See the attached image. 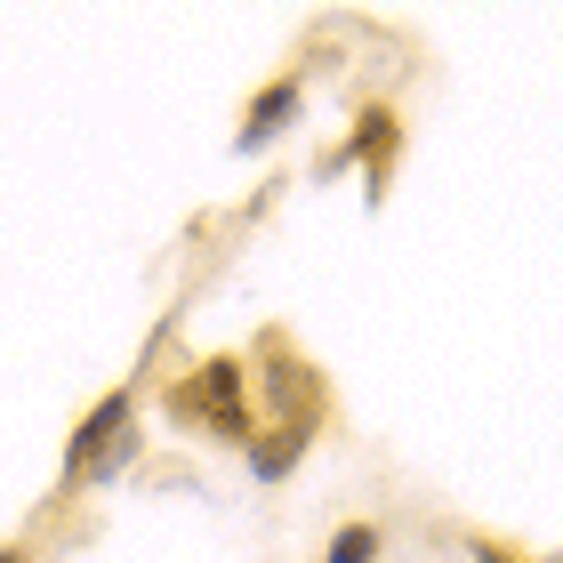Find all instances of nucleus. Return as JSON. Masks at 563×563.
I'll return each mask as SVG.
<instances>
[{
    "label": "nucleus",
    "instance_id": "7ed1b4c3",
    "mask_svg": "<svg viewBox=\"0 0 563 563\" xmlns=\"http://www.w3.org/2000/svg\"><path fill=\"white\" fill-rule=\"evenodd\" d=\"M402 153H411V121H402V106H395V97H363V106H354V121H346V137L322 153V177L363 169V177H371L363 201L378 210V201H387V186H395V169H402Z\"/></svg>",
    "mask_w": 563,
    "mask_h": 563
},
{
    "label": "nucleus",
    "instance_id": "9d476101",
    "mask_svg": "<svg viewBox=\"0 0 563 563\" xmlns=\"http://www.w3.org/2000/svg\"><path fill=\"white\" fill-rule=\"evenodd\" d=\"M0 563H41V555L24 548V540H0Z\"/></svg>",
    "mask_w": 563,
    "mask_h": 563
},
{
    "label": "nucleus",
    "instance_id": "f03ea898",
    "mask_svg": "<svg viewBox=\"0 0 563 563\" xmlns=\"http://www.w3.org/2000/svg\"><path fill=\"white\" fill-rule=\"evenodd\" d=\"M250 378H258L266 427H306V434H322L330 419H339V395H330V378L298 354L290 330H258V346H250Z\"/></svg>",
    "mask_w": 563,
    "mask_h": 563
},
{
    "label": "nucleus",
    "instance_id": "1a4fd4ad",
    "mask_svg": "<svg viewBox=\"0 0 563 563\" xmlns=\"http://www.w3.org/2000/svg\"><path fill=\"white\" fill-rule=\"evenodd\" d=\"M137 451H145V434H121V443H113L106 459H97V467H89L81 483H113V475H121V467H130V459H137ZM81 483H73V492H81Z\"/></svg>",
    "mask_w": 563,
    "mask_h": 563
},
{
    "label": "nucleus",
    "instance_id": "20e7f679",
    "mask_svg": "<svg viewBox=\"0 0 563 563\" xmlns=\"http://www.w3.org/2000/svg\"><path fill=\"white\" fill-rule=\"evenodd\" d=\"M121 434H137V378H121V387H106L89 402L81 419H73V434H65V483H81L97 459H106Z\"/></svg>",
    "mask_w": 563,
    "mask_h": 563
},
{
    "label": "nucleus",
    "instance_id": "423d86ee",
    "mask_svg": "<svg viewBox=\"0 0 563 563\" xmlns=\"http://www.w3.org/2000/svg\"><path fill=\"white\" fill-rule=\"evenodd\" d=\"M306 451H314V434H306V427H258V443L242 451V467H250V483H266V492H274V483H290L306 467Z\"/></svg>",
    "mask_w": 563,
    "mask_h": 563
},
{
    "label": "nucleus",
    "instance_id": "0eeeda50",
    "mask_svg": "<svg viewBox=\"0 0 563 563\" xmlns=\"http://www.w3.org/2000/svg\"><path fill=\"white\" fill-rule=\"evenodd\" d=\"M378 555H387V531L363 523V516L339 523V531H330V548H322V563H378Z\"/></svg>",
    "mask_w": 563,
    "mask_h": 563
},
{
    "label": "nucleus",
    "instance_id": "6e6552de",
    "mask_svg": "<svg viewBox=\"0 0 563 563\" xmlns=\"http://www.w3.org/2000/svg\"><path fill=\"white\" fill-rule=\"evenodd\" d=\"M459 548H467V563H531L516 540H499V531H467Z\"/></svg>",
    "mask_w": 563,
    "mask_h": 563
},
{
    "label": "nucleus",
    "instance_id": "39448f33",
    "mask_svg": "<svg viewBox=\"0 0 563 563\" xmlns=\"http://www.w3.org/2000/svg\"><path fill=\"white\" fill-rule=\"evenodd\" d=\"M306 121V73H274V81H258L242 97V130H234V153H266L282 145Z\"/></svg>",
    "mask_w": 563,
    "mask_h": 563
},
{
    "label": "nucleus",
    "instance_id": "f257e3e1",
    "mask_svg": "<svg viewBox=\"0 0 563 563\" xmlns=\"http://www.w3.org/2000/svg\"><path fill=\"white\" fill-rule=\"evenodd\" d=\"M162 411L186 427V434H210V443H225V451H250V443H258V427H266V419H258V378H250V354H234V346L201 354L186 378H169Z\"/></svg>",
    "mask_w": 563,
    "mask_h": 563
}]
</instances>
